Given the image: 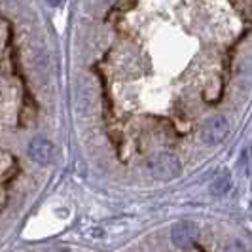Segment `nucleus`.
I'll list each match as a JSON object with an SVG mask.
<instances>
[{
	"label": "nucleus",
	"instance_id": "f257e3e1",
	"mask_svg": "<svg viewBox=\"0 0 252 252\" xmlns=\"http://www.w3.org/2000/svg\"><path fill=\"white\" fill-rule=\"evenodd\" d=\"M148 171L154 178H159V180H173L180 175V161L173 154H156L148 159Z\"/></svg>",
	"mask_w": 252,
	"mask_h": 252
},
{
	"label": "nucleus",
	"instance_id": "f03ea898",
	"mask_svg": "<svg viewBox=\"0 0 252 252\" xmlns=\"http://www.w3.org/2000/svg\"><path fill=\"white\" fill-rule=\"evenodd\" d=\"M229 124L224 116H213L209 118L201 127V140L209 146H216L227 137Z\"/></svg>",
	"mask_w": 252,
	"mask_h": 252
},
{
	"label": "nucleus",
	"instance_id": "7ed1b4c3",
	"mask_svg": "<svg viewBox=\"0 0 252 252\" xmlns=\"http://www.w3.org/2000/svg\"><path fill=\"white\" fill-rule=\"evenodd\" d=\"M29 158L38 165H48L51 161V156H53V144L44 137H34V139L29 142Z\"/></svg>",
	"mask_w": 252,
	"mask_h": 252
},
{
	"label": "nucleus",
	"instance_id": "20e7f679",
	"mask_svg": "<svg viewBox=\"0 0 252 252\" xmlns=\"http://www.w3.org/2000/svg\"><path fill=\"white\" fill-rule=\"evenodd\" d=\"M199 235V227L195 222H178L171 227V241L177 245V247H188L191 241Z\"/></svg>",
	"mask_w": 252,
	"mask_h": 252
},
{
	"label": "nucleus",
	"instance_id": "39448f33",
	"mask_svg": "<svg viewBox=\"0 0 252 252\" xmlns=\"http://www.w3.org/2000/svg\"><path fill=\"white\" fill-rule=\"evenodd\" d=\"M231 188V178H229V173L227 171H222V173H218V177L213 180V184H211V191L216 193V195H224L227 193Z\"/></svg>",
	"mask_w": 252,
	"mask_h": 252
},
{
	"label": "nucleus",
	"instance_id": "423d86ee",
	"mask_svg": "<svg viewBox=\"0 0 252 252\" xmlns=\"http://www.w3.org/2000/svg\"><path fill=\"white\" fill-rule=\"evenodd\" d=\"M226 252H245V249H243V245H241L239 241H231V243L227 245Z\"/></svg>",
	"mask_w": 252,
	"mask_h": 252
},
{
	"label": "nucleus",
	"instance_id": "0eeeda50",
	"mask_svg": "<svg viewBox=\"0 0 252 252\" xmlns=\"http://www.w3.org/2000/svg\"><path fill=\"white\" fill-rule=\"evenodd\" d=\"M48 2H50L51 6H59V4H63L64 0H48Z\"/></svg>",
	"mask_w": 252,
	"mask_h": 252
}]
</instances>
